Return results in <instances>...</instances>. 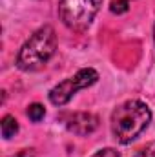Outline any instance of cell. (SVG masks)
Masks as SVG:
<instances>
[{"label":"cell","mask_w":155,"mask_h":157,"mask_svg":"<svg viewBox=\"0 0 155 157\" xmlns=\"http://www.w3.org/2000/svg\"><path fill=\"white\" fill-rule=\"evenodd\" d=\"M152 112L142 101L131 99L117 106L112 113V133L120 144L135 141L150 124Z\"/></svg>","instance_id":"obj_1"},{"label":"cell","mask_w":155,"mask_h":157,"mask_svg":"<svg viewBox=\"0 0 155 157\" xmlns=\"http://www.w3.org/2000/svg\"><path fill=\"white\" fill-rule=\"evenodd\" d=\"M57 49V35L51 26L37 29L17 55V68L22 71H37L53 57Z\"/></svg>","instance_id":"obj_2"},{"label":"cell","mask_w":155,"mask_h":157,"mask_svg":"<svg viewBox=\"0 0 155 157\" xmlns=\"http://www.w3.org/2000/svg\"><path fill=\"white\" fill-rule=\"evenodd\" d=\"M100 6L102 0H60L59 17L66 28L82 33L91 26Z\"/></svg>","instance_id":"obj_3"},{"label":"cell","mask_w":155,"mask_h":157,"mask_svg":"<svg viewBox=\"0 0 155 157\" xmlns=\"http://www.w3.org/2000/svg\"><path fill=\"white\" fill-rule=\"evenodd\" d=\"M99 80V73L93 68H82L78 70L73 77L62 80L60 84H57L51 91H49V101L55 106H64L71 101V97L77 93L78 90L89 88Z\"/></svg>","instance_id":"obj_4"},{"label":"cell","mask_w":155,"mask_h":157,"mask_svg":"<svg viewBox=\"0 0 155 157\" xmlns=\"http://www.w3.org/2000/svg\"><path fill=\"white\" fill-rule=\"evenodd\" d=\"M66 128L77 135H89L99 128V117L88 112H77L66 119Z\"/></svg>","instance_id":"obj_5"},{"label":"cell","mask_w":155,"mask_h":157,"mask_svg":"<svg viewBox=\"0 0 155 157\" xmlns=\"http://www.w3.org/2000/svg\"><path fill=\"white\" fill-rule=\"evenodd\" d=\"M0 130H2V137H4V139L15 137L17 132H18V122H17V119L13 117V115H6V117L2 119V122H0Z\"/></svg>","instance_id":"obj_6"},{"label":"cell","mask_w":155,"mask_h":157,"mask_svg":"<svg viewBox=\"0 0 155 157\" xmlns=\"http://www.w3.org/2000/svg\"><path fill=\"white\" fill-rule=\"evenodd\" d=\"M44 115H46V110H44V106H42V104H39V102H35V104H31V106L28 108V117L31 119L33 122H39V121H42V119H44Z\"/></svg>","instance_id":"obj_7"},{"label":"cell","mask_w":155,"mask_h":157,"mask_svg":"<svg viewBox=\"0 0 155 157\" xmlns=\"http://www.w3.org/2000/svg\"><path fill=\"white\" fill-rule=\"evenodd\" d=\"M128 4H130L128 0H113L112 6H110V11L115 13V15H122V13H126V11L130 9Z\"/></svg>","instance_id":"obj_8"},{"label":"cell","mask_w":155,"mask_h":157,"mask_svg":"<svg viewBox=\"0 0 155 157\" xmlns=\"http://www.w3.org/2000/svg\"><path fill=\"white\" fill-rule=\"evenodd\" d=\"M135 157H155V141L144 144L142 148H139L137 154H135Z\"/></svg>","instance_id":"obj_9"},{"label":"cell","mask_w":155,"mask_h":157,"mask_svg":"<svg viewBox=\"0 0 155 157\" xmlns=\"http://www.w3.org/2000/svg\"><path fill=\"white\" fill-rule=\"evenodd\" d=\"M91 157H120V154L117 152L115 148H102V150L95 152Z\"/></svg>","instance_id":"obj_10"},{"label":"cell","mask_w":155,"mask_h":157,"mask_svg":"<svg viewBox=\"0 0 155 157\" xmlns=\"http://www.w3.org/2000/svg\"><path fill=\"white\" fill-rule=\"evenodd\" d=\"M15 157H35V150H22V152H18Z\"/></svg>","instance_id":"obj_11"},{"label":"cell","mask_w":155,"mask_h":157,"mask_svg":"<svg viewBox=\"0 0 155 157\" xmlns=\"http://www.w3.org/2000/svg\"><path fill=\"white\" fill-rule=\"evenodd\" d=\"M153 40H155V26H153Z\"/></svg>","instance_id":"obj_12"}]
</instances>
